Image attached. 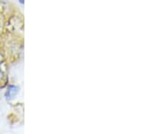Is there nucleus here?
<instances>
[{
    "mask_svg": "<svg viewBox=\"0 0 163 134\" xmlns=\"http://www.w3.org/2000/svg\"><path fill=\"white\" fill-rule=\"evenodd\" d=\"M20 2H21V3H24V1H23V0H20Z\"/></svg>",
    "mask_w": 163,
    "mask_h": 134,
    "instance_id": "f257e3e1",
    "label": "nucleus"
}]
</instances>
